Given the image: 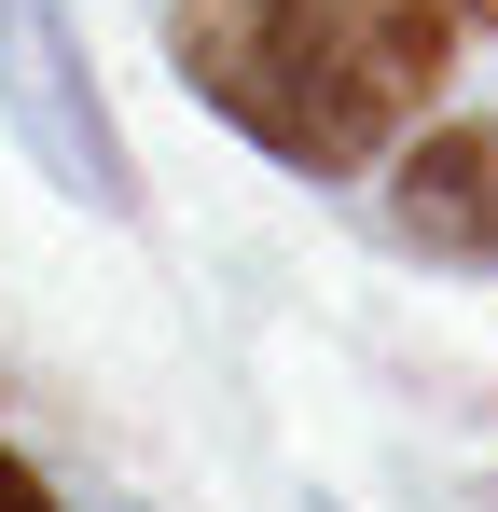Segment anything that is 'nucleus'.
I'll return each mask as SVG.
<instances>
[{
	"label": "nucleus",
	"instance_id": "4",
	"mask_svg": "<svg viewBox=\"0 0 498 512\" xmlns=\"http://www.w3.org/2000/svg\"><path fill=\"white\" fill-rule=\"evenodd\" d=\"M0 512H56V499H42V485H28V471H14V457H0Z\"/></svg>",
	"mask_w": 498,
	"mask_h": 512
},
{
	"label": "nucleus",
	"instance_id": "1",
	"mask_svg": "<svg viewBox=\"0 0 498 512\" xmlns=\"http://www.w3.org/2000/svg\"><path fill=\"white\" fill-rule=\"evenodd\" d=\"M180 70L263 153L346 180L443 97L457 28H443V0H194L180 14Z\"/></svg>",
	"mask_w": 498,
	"mask_h": 512
},
{
	"label": "nucleus",
	"instance_id": "2",
	"mask_svg": "<svg viewBox=\"0 0 498 512\" xmlns=\"http://www.w3.org/2000/svg\"><path fill=\"white\" fill-rule=\"evenodd\" d=\"M0 125L28 139V167L56 194L125 208V139H111V97H97V70H83L56 0H0Z\"/></svg>",
	"mask_w": 498,
	"mask_h": 512
},
{
	"label": "nucleus",
	"instance_id": "3",
	"mask_svg": "<svg viewBox=\"0 0 498 512\" xmlns=\"http://www.w3.org/2000/svg\"><path fill=\"white\" fill-rule=\"evenodd\" d=\"M402 222L429 236V250H485V222H498V139L485 125L429 139V153L402 167Z\"/></svg>",
	"mask_w": 498,
	"mask_h": 512
},
{
	"label": "nucleus",
	"instance_id": "5",
	"mask_svg": "<svg viewBox=\"0 0 498 512\" xmlns=\"http://www.w3.org/2000/svg\"><path fill=\"white\" fill-rule=\"evenodd\" d=\"M471 14H485V28H498V0H471Z\"/></svg>",
	"mask_w": 498,
	"mask_h": 512
}]
</instances>
